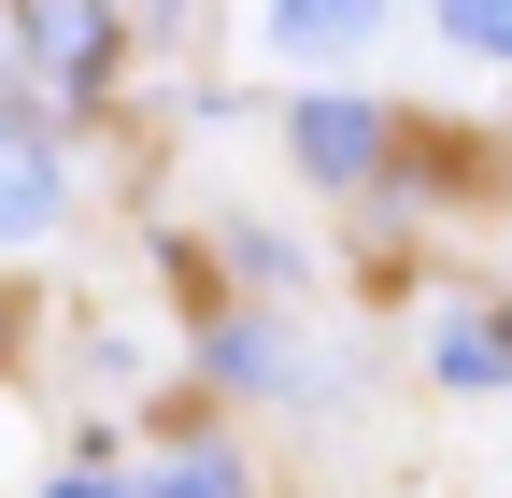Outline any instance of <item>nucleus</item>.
I'll return each instance as SVG.
<instances>
[{
    "label": "nucleus",
    "mask_w": 512,
    "mask_h": 498,
    "mask_svg": "<svg viewBox=\"0 0 512 498\" xmlns=\"http://www.w3.org/2000/svg\"><path fill=\"white\" fill-rule=\"evenodd\" d=\"M15 43H29L43 72L86 100V86L114 72V0H15Z\"/></svg>",
    "instance_id": "obj_1"
},
{
    "label": "nucleus",
    "mask_w": 512,
    "mask_h": 498,
    "mask_svg": "<svg viewBox=\"0 0 512 498\" xmlns=\"http://www.w3.org/2000/svg\"><path fill=\"white\" fill-rule=\"evenodd\" d=\"M441 385H470V399L512 385V342H498V328H441Z\"/></svg>",
    "instance_id": "obj_5"
},
{
    "label": "nucleus",
    "mask_w": 512,
    "mask_h": 498,
    "mask_svg": "<svg viewBox=\"0 0 512 498\" xmlns=\"http://www.w3.org/2000/svg\"><path fill=\"white\" fill-rule=\"evenodd\" d=\"M43 228H57V157L29 129V100L0 86V242H43Z\"/></svg>",
    "instance_id": "obj_2"
},
{
    "label": "nucleus",
    "mask_w": 512,
    "mask_h": 498,
    "mask_svg": "<svg viewBox=\"0 0 512 498\" xmlns=\"http://www.w3.org/2000/svg\"><path fill=\"white\" fill-rule=\"evenodd\" d=\"M143 498H242V470H228V456H185V470H171V484H143Z\"/></svg>",
    "instance_id": "obj_8"
},
{
    "label": "nucleus",
    "mask_w": 512,
    "mask_h": 498,
    "mask_svg": "<svg viewBox=\"0 0 512 498\" xmlns=\"http://www.w3.org/2000/svg\"><path fill=\"white\" fill-rule=\"evenodd\" d=\"M0 328H15V314H0Z\"/></svg>",
    "instance_id": "obj_10"
},
{
    "label": "nucleus",
    "mask_w": 512,
    "mask_h": 498,
    "mask_svg": "<svg viewBox=\"0 0 512 498\" xmlns=\"http://www.w3.org/2000/svg\"><path fill=\"white\" fill-rule=\"evenodd\" d=\"M285 143H299V171H313V185H370L384 114H370V100H299V114H285Z\"/></svg>",
    "instance_id": "obj_3"
},
{
    "label": "nucleus",
    "mask_w": 512,
    "mask_h": 498,
    "mask_svg": "<svg viewBox=\"0 0 512 498\" xmlns=\"http://www.w3.org/2000/svg\"><path fill=\"white\" fill-rule=\"evenodd\" d=\"M214 385H285V342H256V328H214ZM299 399V385H285Z\"/></svg>",
    "instance_id": "obj_7"
},
{
    "label": "nucleus",
    "mask_w": 512,
    "mask_h": 498,
    "mask_svg": "<svg viewBox=\"0 0 512 498\" xmlns=\"http://www.w3.org/2000/svg\"><path fill=\"white\" fill-rule=\"evenodd\" d=\"M441 43H470V57L512 72V0H441Z\"/></svg>",
    "instance_id": "obj_6"
},
{
    "label": "nucleus",
    "mask_w": 512,
    "mask_h": 498,
    "mask_svg": "<svg viewBox=\"0 0 512 498\" xmlns=\"http://www.w3.org/2000/svg\"><path fill=\"white\" fill-rule=\"evenodd\" d=\"M43 498H114V484H86V470H72V484H43Z\"/></svg>",
    "instance_id": "obj_9"
},
{
    "label": "nucleus",
    "mask_w": 512,
    "mask_h": 498,
    "mask_svg": "<svg viewBox=\"0 0 512 498\" xmlns=\"http://www.w3.org/2000/svg\"><path fill=\"white\" fill-rule=\"evenodd\" d=\"M370 15H384V0H271V43H285V57H328V43H356Z\"/></svg>",
    "instance_id": "obj_4"
}]
</instances>
